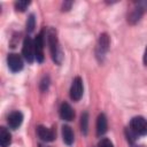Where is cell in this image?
Segmentation results:
<instances>
[{
    "label": "cell",
    "instance_id": "30bf717a",
    "mask_svg": "<svg viewBox=\"0 0 147 147\" xmlns=\"http://www.w3.org/2000/svg\"><path fill=\"white\" fill-rule=\"evenodd\" d=\"M60 117L64 121H72L75 117V111L71 108V106L67 102H63L60 107Z\"/></svg>",
    "mask_w": 147,
    "mask_h": 147
},
{
    "label": "cell",
    "instance_id": "9a60e30c",
    "mask_svg": "<svg viewBox=\"0 0 147 147\" xmlns=\"http://www.w3.org/2000/svg\"><path fill=\"white\" fill-rule=\"evenodd\" d=\"M87 127H88V115L87 113H83L80 116V130L83 134L87 133Z\"/></svg>",
    "mask_w": 147,
    "mask_h": 147
},
{
    "label": "cell",
    "instance_id": "8fae6325",
    "mask_svg": "<svg viewBox=\"0 0 147 147\" xmlns=\"http://www.w3.org/2000/svg\"><path fill=\"white\" fill-rule=\"evenodd\" d=\"M108 129V122L105 114H100L96 118V136L101 137L107 132Z\"/></svg>",
    "mask_w": 147,
    "mask_h": 147
},
{
    "label": "cell",
    "instance_id": "2e32d148",
    "mask_svg": "<svg viewBox=\"0 0 147 147\" xmlns=\"http://www.w3.org/2000/svg\"><path fill=\"white\" fill-rule=\"evenodd\" d=\"M30 5V1L28 0H18L15 2V9L17 11H24Z\"/></svg>",
    "mask_w": 147,
    "mask_h": 147
},
{
    "label": "cell",
    "instance_id": "52a82bcc",
    "mask_svg": "<svg viewBox=\"0 0 147 147\" xmlns=\"http://www.w3.org/2000/svg\"><path fill=\"white\" fill-rule=\"evenodd\" d=\"M42 34L44 33L40 32L33 40L34 41V56H36L37 62L44 61V37Z\"/></svg>",
    "mask_w": 147,
    "mask_h": 147
},
{
    "label": "cell",
    "instance_id": "6da1fadb",
    "mask_svg": "<svg viewBox=\"0 0 147 147\" xmlns=\"http://www.w3.org/2000/svg\"><path fill=\"white\" fill-rule=\"evenodd\" d=\"M48 45H49V51L52 54V59L55 63L60 64L61 63V52H60V47H59V42H57V38H56V33L54 30H49L48 32Z\"/></svg>",
    "mask_w": 147,
    "mask_h": 147
},
{
    "label": "cell",
    "instance_id": "4fadbf2b",
    "mask_svg": "<svg viewBox=\"0 0 147 147\" xmlns=\"http://www.w3.org/2000/svg\"><path fill=\"white\" fill-rule=\"evenodd\" d=\"M62 138H63V141H64L65 145L71 146L74 144L75 136H74L72 129L69 125H63L62 126Z\"/></svg>",
    "mask_w": 147,
    "mask_h": 147
},
{
    "label": "cell",
    "instance_id": "ffe728a7",
    "mask_svg": "<svg viewBox=\"0 0 147 147\" xmlns=\"http://www.w3.org/2000/svg\"><path fill=\"white\" fill-rule=\"evenodd\" d=\"M71 5H72V1H68V2H64V3H63V6H62L63 10H69V9H70V7H71Z\"/></svg>",
    "mask_w": 147,
    "mask_h": 147
},
{
    "label": "cell",
    "instance_id": "e0dca14e",
    "mask_svg": "<svg viewBox=\"0 0 147 147\" xmlns=\"http://www.w3.org/2000/svg\"><path fill=\"white\" fill-rule=\"evenodd\" d=\"M34 25H36V20H34V15H30L28 21H26V30L29 32H32L33 29H34Z\"/></svg>",
    "mask_w": 147,
    "mask_h": 147
},
{
    "label": "cell",
    "instance_id": "ba28073f",
    "mask_svg": "<svg viewBox=\"0 0 147 147\" xmlns=\"http://www.w3.org/2000/svg\"><path fill=\"white\" fill-rule=\"evenodd\" d=\"M37 134L42 141H46V142H51L55 139V131L53 129H48L44 125L37 126Z\"/></svg>",
    "mask_w": 147,
    "mask_h": 147
},
{
    "label": "cell",
    "instance_id": "7402d4cb",
    "mask_svg": "<svg viewBox=\"0 0 147 147\" xmlns=\"http://www.w3.org/2000/svg\"><path fill=\"white\" fill-rule=\"evenodd\" d=\"M39 147H47V146H44V145H39Z\"/></svg>",
    "mask_w": 147,
    "mask_h": 147
},
{
    "label": "cell",
    "instance_id": "7c38bea8",
    "mask_svg": "<svg viewBox=\"0 0 147 147\" xmlns=\"http://www.w3.org/2000/svg\"><path fill=\"white\" fill-rule=\"evenodd\" d=\"M110 45V40L107 33H102L99 37V42H98V55H103Z\"/></svg>",
    "mask_w": 147,
    "mask_h": 147
},
{
    "label": "cell",
    "instance_id": "8992f818",
    "mask_svg": "<svg viewBox=\"0 0 147 147\" xmlns=\"http://www.w3.org/2000/svg\"><path fill=\"white\" fill-rule=\"evenodd\" d=\"M7 63H8V68L13 72H18L23 69V61L18 54H15V53L9 54L7 57Z\"/></svg>",
    "mask_w": 147,
    "mask_h": 147
},
{
    "label": "cell",
    "instance_id": "277c9868",
    "mask_svg": "<svg viewBox=\"0 0 147 147\" xmlns=\"http://www.w3.org/2000/svg\"><path fill=\"white\" fill-rule=\"evenodd\" d=\"M22 53H23L24 59H25L29 63H32L33 60L36 59V56H34V41H33L30 37H26V38L24 39Z\"/></svg>",
    "mask_w": 147,
    "mask_h": 147
},
{
    "label": "cell",
    "instance_id": "7a4b0ae2",
    "mask_svg": "<svg viewBox=\"0 0 147 147\" xmlns=\"http://www.w3.org/2000/svg\"><path fill=\"white\" fill-rule=\"evenodd\" d=\"M130 130L136 136L147 134V119L142 116H136L130 122Z\"/></svg>",
    "mask_w": 147,
    "mask_h": 147
},
{
    "label": "cell",
    "instance_id": "ac0fdd59",
    "mask_svg": "<svg viewBox=\"0 0 147 147\" xmlns=\"http://www.w3.org/2000/svg\"><path fill=\"white\" fill-rule=\"evenodd\" d=\"M99 147H114V145H113V142H111L109 139L103 138V139L100 140V142H99Z\"/></svg>",
    "mask_w": 147,
    "mask_h": 147
},
{
    "label": "cell",
    "instance_id": "d6986e66",
    "mask_svg": "<svg viewBox=\"0 0 147 147\" xmlns=\"http://www.w3.org/2000/svg\"><path fill=\"white\" fill-rule=\"evenodd\" d=\"M48 85H49V78L48 77H44V79L40 83V90L41 91H46L47 87H48Z\"/></svg>",
    "mask_w": 147,
    "mask_h": 147
},
{
    "label": "cell",
    "instance_id": "3957f363",
    "mask_svg": "<svg viewBox=\"0 0 147 147\" xmlns=\"http://www.w3.org/2000/svg\"><path fill=\"white\" fill-rule=\"evenodd\" d=\"M147 10V1H139L136 2L134 8L130 11V14L127 15V22L130 24H136L137 22H139V20L141 18L142 14Z\"/></svg>",
    "mask_w": 147,
    "mask_h": 147
},
{
    "label": "cell",
    "instance_id": "5b68a950",
    "mask_svg": "<svg viewBox=\"0 0 147 147\" xmlns=\"http://www.w3.org/2000/svg\"><path fill=\"white\" fill-rule=\"evenodd\" d=\"M83 91H84V87H83L82 78L80 77L74 78L71 87H70V98H71V100H74V101L80 100V98L83 96Z\"/></svg>",
    "mask_w": 147,
    "mask_h": 147
},
{
    "label": "cell",
    "instance_id": "9c48e42d",
    "mask_svg": "<svg viewBox=\"0 0 147 147\" xmlns=\"http://www.w3.org/2000/svg\"><path fill=\"white\" fill-rule=\"evenodd\" d=\"M7 122H8V125H9L10 129L16 130L22 124V122H23V114L21 111H18V110L13 111V113L9 114Z\"/></svg>",
    "mask_w": 147,
    "mask_h": 147
},
{
    "label": "cell",
    "instance_id": "44dd1931",
    "mask_svg": "<svg viewBox=\"0 0 147 147\" xmlns=\"http://www.w3.org/2000/svg\"><path fill=\"white\" fill-rule=\"evenodd\" d=\"M144 63L147 65V47L145 49V53H144Z\"/></svg>",
    "mask_w": 147,
    "mask_h": 147
},
{
    "label": "cell",
    "instance_id": "5bb4252c",
    "mask_svg": "<svg viewBox=\"0 0 147 147\" xmlns=\"http://www.w3.org/2000/svg\"><path fill=\"white\" fill-rule=\"evenodd\" d=\"M11 142V134L9 133V131L1 126L0 127V146L1 147H8Z\"/></svg>",
    "mask_w": 147,
    "mask_h": 147
}]
</instances>
